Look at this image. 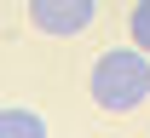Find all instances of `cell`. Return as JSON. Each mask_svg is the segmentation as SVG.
<instances>
[{"label": "cell", "instance_id": "cell-1", "mask_svg": "<svg viewBox=\"0 0 150 138\" xmlns=\"http://www.w3.org/2000/svg\"><path fill=\"white\" fill-rule=\"evenodd\" d=\"M87 86H93V104L110 109V115L139 109L150 98V52L144 46H110V52H98Z\"/></svg>", "mask_w": 150, "mask_h": 138}, {"label": "cell", "instance_id": "cell-2", "mask_svg": "<svg viewBox=\"0 0 150 138\" xmlns=\"http://www.w3.org/2000/svg\"><path fill=\"white\" fill-rule=\"evenodd\" d=\"M93 18H98V0H29V23L40 35H58V40L81 35Z\"/></svg>", "mask_w": 150, "mask_h": 138}, {"label": "cell", "instance_id": "cell-3", "mask_svg": "<svg viewBox=\"0 0 150 138\" xmlns=\"http://www.w3.org/2000/svg\"><path fill=\"white\" fill-rule=\"evenodd\" d=\"M0 138H52V132H46L40 109H29V104H6V109H0Z\"/></svg>", "mask_w": 150, "mask_h": 138}, {"label": "cell", "instance_id": "cell-4", "mask_svg": "<svg viewBox=\"0 0 150 138\" xmlns=\"http://www.w3.org/2000/svg\"><path fill=\"white\" fill-rule=\"evenodd\" d=\"M127 35H133V46L150 52V0H139V6L127 12Z\"/></svg>", "mask_w": 150, "mask_h": 138}]
</instances>
